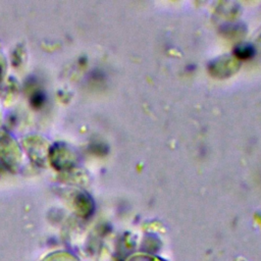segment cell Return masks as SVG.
<instances>
[{
	"instance_id": "cell-1",
	"label": "cell",
	"mask_w": 261,
	"mask_h": 261,
	"mask_svg": "<svg viewBox=\"0 0 261 261\" xmlns=\"http://www.w3.org/2000/svg\"><path fill=\"white\" fill-rule=\"evenodd\" d=\"M0 138L4 146L6 147L4 148L2 145H0V157L6 162V164H10V165L17 164L20 159V153L18 151L17 145L7 135L1 134Z\"/></svg>"
},
{
	"instance_id": "cell-2",
	"label": "cell",
	"mask_w": 261,
	"mask_h": 261,
	"mask_svg": "<svg viewBox=\"0 0 261 261\" xmlns=\"http://www.w3.org/2000/svg\"><path fill=\"white\" fill-rule=\"evenodd\" d=\"M49 155H51L53 164H56V166H58V167L69 166V158H70L69 155H71V154L69 153V150L67 148L57 147V148L53 149Z\"/></svg>"
},
{
	"instance_id": "cell-3",
	"label": "cell",
	"mask_w": 261,
	"mask_h": 261,
	"mask_svg": "<svg viewBox=\"0 0 261 261\" xmlns=\"http://www.w3.org/2000/svg\"><path fill=\"white\" fill-rule=\"evenodd\" d=\"M2 63H1V60H0V74H1V72H2Z\"/></svg>"
}]
</instances>
